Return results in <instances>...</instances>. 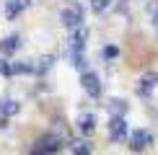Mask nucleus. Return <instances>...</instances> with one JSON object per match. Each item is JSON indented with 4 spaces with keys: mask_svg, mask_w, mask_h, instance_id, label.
Masks as SVG:
<instances>
[{
    "mask_svg": "<svg viewBox=\"0 0 158 155\" xmlns=\"http://www.w3.org/2000/svg\"><path fill=\"white\" fill-rule=\"evenodd\" d=\"M60 147H62V140L57 134H44V137H39L34 142L31 155H55V153H60Z\"/></svg>",
    "mask_w": 158,
    "mask_h": 155,
    "instance_id": "nucleus-1",
    "label": "nucleus"
},
{
    "mask_svg": "<svg viewBox=\"0 0 158 155\" xmlns=\"http://www.w3.org/2000/svg\"><path fill=\"white\" fill-rule=\"evenodd\" d=\"M60 21H62L65 29H70V31L81 29V26H83V8H81V5H68V8H62Z\"/></svg>",
    "mask_w": 158,
    "mask_h": 155,
    "instance_id": "nucleus-2",
    "label": "nucleus"
},
{
    "mask_svg": "<svg viewBox=\"0 0 158 155\" xmlns=\"http://www.w3.org/2000/svg\"><path fill=\"white\" fill-rule=\"evenodd\" d=\"M81 85H83V90L91 96V98H98V96H101V78H98L96 73H91V70H85V73L81 75Z\"/></svg>",
    "mask_w": 158,
    "mask_h": 155,
    "instance_id": "nucleus-3",
    "label": "nucleus"
},
{
    "mask_svg": "<svg viewBox=\"0 0 158 155\" xmlns=\"http://www.w3.org/2000/svg\"><path fill=\"white\" fill-rule=\"evenodd\" d=\"M148 145H153V134H150L148 129H135V132L130 134V150L132 153H143Z\"/></svg>",
    "mask_w": 158,
    "mask_h": 155,
    "instance_id": "nucleus-4",
    "label": "nucleus"
},
{
    "mask_svg": "<svg viewBox=\"0 0 158 155\" xmlns=\"http://www.w3.org/2000/svg\"><path fill=\"white\" fill-rule=\"evenodd\" d=\"M124 137H127V121H124V116H111L109 119V140L119 142Z\"/></svg>",
    "mask_w": 158,
    "mask_h": 155,
    "instance_id": "nucleus-5",
    "label": "nucleus"
},
{
    "mask_svg": "<svg viewBox=\"0 0 158 155\" xmlns=\"http://www.w3.org/2000/svg\"><path fill=\"white\" fill-rule=\"evenodd\" d=\"M156 85H158V73H145V75H140V80H137V96H150L156 90Z\"/></svg>",
    "mask_w": 158,
    "mask_h": 155,
    "instance_id": "nucleus-6",
    "label": "nucleus"
},
{
    "mask_svg": "<svg viewBox=\"0 0 158 155\" xmlns=\"http://www.w3.org/2000/svg\"><path fill=\"white\" fill-rule=\"evenodd\" d=\"M85 42H88V29H85V26L70 31V52H83Z\"/></svg>",
    "mask_w": 158,
    "mask_h": 155,
    "instance_id": "nucleus-7",
    "label": "nucleus"
},
{
    "mask_svg": "<svg viewBox=\"0 0 158 155\" xmlns=\"http://www.w3.org/2000/svg\"><path fill=\"white\" fill-rule=\"evenodd\" d=\"M18 47H21V36H18V34H10V36L0 39V54H3V57L16 54V52H18Z\"/></svg>",
    "mask_w": 158,
    "mask_h": 155,
    "instance_id": "nucleus-8",
    "label": "nucleus"
},
{
    "mask_svg": "<svg viewBox=\"0 0 158 155\" xmlns=\"http://www.w3.org/2000/svg\"><path fill=\"white\" fill-rule=\"evenodd\" d=\"M29 3H31V0H8V3H5V16H8V18L21 16V13L29 8Z\"/></svg>",
    "mask_w": 158,
    "mask_h": 155,
    "instance_id": "nucleus-9",
    "label": "nucleus"
},
{
    "mask_svg": "<svg viewBox=\"0 0 158 155\" xmlns=\"http://www.w3.org/2000/svg\"><path fill=\"white\" fill-rule=\"evenodd\" d=\"M18 111H21V103H18L16 98H0V114H3V119L5 116H16Z\"/></svg>",
    "mask_w": 158,
    "mask_h": 155,
    "instance_id": "nucleus-10",
    "label": "nucleus"
},
{
    "mask_svg": "<svg viewBox=\"0 0 158 155\" xmlns=\"http://www.w3.org/2000/svg\"><path fill=\"white\" fill-rule=\"evenodd\" d=\"M78 129L83 134H94L96 132V116L94 114H81L78 116Z\"/></svg>",
    "mask_w": 158,
    "mask_h": 155,
    "instance_id": "nucleus-11",
    "label": "nucleus"
},
{
    "mask_svg": "<svg viewBox=\"0 0 158 155\" xmlns=\"http://www.w3.org/2000/svg\"><path fill=\"white\" fill-rule=\"evenodd\" d=\"M109 111H111V116H124V114H127V101L111 98L109 101Z\"/></svg>",
    "mask_w": 158,
    "mask_h": 155,
    "instance_id": "nucleus-12",
    "label": "nucleus"
},
{
    "mask_svg": "<svg viewBox=\"0 0 158 155\" xmlns=\"http://www.w3.org/2000/svg\"><path fill=\"white\" fill-rule=\"evenodd\" d=\"M70 150H73V155H91V145L83 140H75V142H70Z\"/></svg>",
    "mask_w": 158,
    "mask_h": 155,
    "instance_id": "nucleus-13",
    "label": "nucleus"
},
{
    "mask_svg": "<svg viewBox=\"0 0 158 155\" xmlns=\"http://www.w3.org/2000/svg\"><path fill=\"white\" fill-rule=\"evenodd\" d=\"M29 73H36L31 62H13V75H29Z\"/></svg>",
    "mask_w": 158,
    "mask_h": 155,
    "instance_id": "nucleus-14",
    "label": "nucleus"
},
{
    "mask_svg": "<svg viewBox=\"0 0 158 155\" xmlns=\"http://www.w3.org/2000/svg\"><path fill=\"white\" fill-rule=\"evenodd\" d=\"M52 65H55V57H42L39 65H34V70L36 73H47V70H52Z\"/></svg>",
    "mask_w": 158,
    "mask_h": 155,
    "instance_id": "nucleus-15",
    "label": "nucleus"
},
{
    "mask_svg": "<svg viewBox=\"0 0 158 155\" xmlns=\"http://www.w3.org/2000/svg\"><path fill=\"white\" fill-rule=\"evenodd\" d=\"M70 60H73V65L78 70H83L85 73V57H83V52H70Z\"/></svg>",
    "mask_w": 158,
    "mask_h": 155,
    "instance_id": "nucleus-16",
    "label": "nucleus"
},
{
    "mask_svg": "<svg viewBox=\"0 0 158 155\" xmlns=\"http://www.w3.org/2000/svg\"><path fill=\"white\" fill-rule=\"evenodd\" d=\"M111 5V0H91V8H94V13H104Z\"/></svg>",
    "mask_w": 158,
    "mask_h": 155,
    "instance_id": "nucleus-17",
    "label": "nucleus"
},
{
    "mask_svg": "<svg viewBox=\"0 0 158 155\" xmlns=\"http://www.w3.org/2000/svg\"><path fill=\"white\" fill-rule=\"evenodd\" d=\"M0 75H13V62H8V60H0Z\"/></svg>",
    "mask_w": 158,
    "mask_h": 155,
    "instance_id": "nucleus-18",
    "label": "nucleus"
},
{
    "mask_svg": "<svg viewBox=\"0 0 158 155\" xmlns=\"http://www.w3.org/2000/svg\"><path fill=\"white\" fill-rule=\"evenodd\" d=\"M117 54H119V49H117V47H104V57H106V60H114Z\"/></svg>",
    "mask_w": 158,
    "mask_h": 155,
    "instance_id": "nucleus-19",
    "label": "nucleus"
},
{
    "mask_svg": "<svg viewBox=\"0 0 158 155\" xmlns=\"http://www.w3.org/2000/svg\"><path fill=\"white\" fill-rule=\"evenodd\" d=\"M153 23L158 26V5H153Z\"/></svg>",
    "mask_w": 158,
    "mask_h": 155,
    "instance_id": "nucleus-20",
    "label": "nucleus"
}]
</instances>
